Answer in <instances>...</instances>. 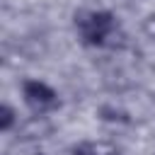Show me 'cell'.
<instances>
[{
    "label": "cell",
    "mask_w": 155,
    "mask_h": 155,
    "mask_svg": "<svg viewBox=\"0 0 155 155\" xmlns=\"http://www.w3.org/2000/svg\"><path fill=\"white\" fill-rule=\"evenodd\" d=\"M75 29L87 46H116L119 39H126L116 17L107 10H85L75 15Z\"/></svg>",
    "instance_id": "obj_1"
},
{
    "label": "cell",
    "mask_w": 155,
    "mask_h": 155,
    "mask_svg": "<svg viewBox=\"0 0 155 155\" xmlns=\"http://www.w3.org/2000/svg\"><path fill=\"white\" fill-rule=\"evenodd\" d=\"M19 90H22V99L31 109V114H51L61 104L58 92L51 85H46L44 80H24Z\"/></svg>",
    "instance_id": "obj_2"
},
{
    "label": "cell",
    "mask_w": 155,
    "mask_h": 155,
    "mask_svg": "<svg viewBox=\"0 0 155 155\" xmlns=\"http://www.w3.org/2000/svg\"><path fill=\"white\" fill-rule=\"evenodd\" d=\"M53 131H56V126L48 119V114H31L19 121L15 133H17V140H22V143H36V140L48 138Z\"/></svg>",
    "instance_id": "obj_3"
},
{
    "label": "cell",
    "mask_w": 155,
    "mask_h": 155,
    "mask_svg": "<svg viewBox=\"0 0 155 155\" xmlns=\"http://www.w3.org/2000/svg\"><path fill=\"white\" fill-rule=\"evenodd\" d=\"M19 126V116L15 111V107H10L7 102L0 107V131L2 133H10V131H17Z\"/></svg>",
    "instance_id": "obj_4"
},
{
    "label": "cell",
    "mask_w": 155,
    "mask_h": 155,
    "mask_svg": "<svg viewBox=\"0 0 155 155\" xmlns=\"http://www.w3.org/2000/svg\"><path fill=\"white\" fill-rule=\"evenodd\" d=\"M70 155H99V150H97V143L85 140V143L73 145V148H70Z\"/></svg>",
    "instance_id": "obj_5"
},
{
    "label": "cell",
    "mask_w": 155,
    "mask_h": 155,
    "mask_svg": "<svg viewBox=\"0 0 155 155\" xmlns=\"http://www.w3.org/2000/svg\"><path fill=\"white\" fill-rule=\"evenodd\" d=\"M140 29H143V34H145L148 39H153V41H155V15H148V17L143 19Z\"/></svg>",
    "instance_id": "obj_6"
},
{
    "label": "cell",
    "mask_w": 155,
    "mask_h": 155,
    "mask_svg": "<svg viewBox=\"0 0 155 155\" xmlns=\"http://www.w3.org/2000/svg\"><path fill=\"white\" fill-rule=\"evenodd\" d=\"M36 155H46V153H36Z\"/></svg>",
    "instance_id": "obj_7"
}]
</instances>
